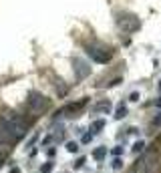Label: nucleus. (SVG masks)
<instances>
[{
    "mask_svg": "<svg viewBox=\"0 0 161 173\" xmlns=\"http://www.w3.org/2000/svg\"><path fill=\"white\" fill-rule=\"evenodd\" d=\"M111 153L115 155V157H121V155H123V147H121V145H117V147H115V149H113Z\"/></svg>",
    "mask_w": 161,
    "mask_h": 173,
    "instance_id": "obj_13",
    "label": "nucleus"
},
{
    "mask_svg": "<svg viewBox=\"0 0 161 173\" xmlns=\"http://www.w3.org/2000/svg\"><path fill=\"white\" fill-rule=\"evenodd\" d=\"M129 101L137 103V101H139V93H131V95H129Z\"/></svg>",
    "mask_w": 161,
    "mask_h": 173,
    "instance_id": "obj_14",
    "label": "nucleus"
},
{
    "mask_svg": "<svg viewBox=\"0 0 161 173\" xmlns=\"http://www.w3.org/2000/svg\"><path fill=\"white\" fill-rule=\"evenodd\" d=\"M151 127H161V113H157V117L151 121Z\"/></svg>",
    "mask_w": 161,
    "mask_h": 173,
    "instance_id": "obj_12",
    "label": "nucleus"
},
{
    "mask_svg": "<svg viewBox=\"0 0 161 173\" xmlns=\"http://www.w3.org/2000/svg\"><path fill=\"white\" fill-rule=\"evenodd\" d=\"M123 167V159L121 157H115L111 161V169H115V171H117V169H121Z\"/></svg>",
    "mask_w": 161,
    "mask_h": 173,
    "instance_id": "obj_9",
    "label": "nucleus"
},
{
    "mask_svg": "<svg viewBox=\"0 0 161 173\" xmlns=\"http://www.w3.org/2000/svg\"><path fill=\"white\" fill-rule=\"evenodd\" d=\"M105 155H107V149H105V147H99V149L93 151V157L97 159V161H103V159H105Z\"/></svg>",
    "mask_w": 161,
    "mask_h": 173,
    "instance_id": "obj_7",
    "label": "nucleus"
},
{
    "mask_svg": "<svg viewBox=\"0 0 161 173\" xmlns=\"http://www.w3.org/2000/svg\"><path fill=\"white\" fill-rule=\"evenodd\" d=\"M155 105H157V107H161V97H159V101H157V103H155Z\"/></svg>",
    "mask_w": 161,
    "mask_h": 173,
    "instance_id": "obj_17",
    "label": "nucleus"
},
{
    "mask_svg": "<svg viewBox=\"0 0 161 173\" xmlns=\"http://www.w3.org/2000/svg\"><path fill=\"white\" fill-rule=\"evenodd\" d=\"M0 129H2L4 135H8L10 139H20L26 133V123L16 113H4L0 117Z\"/></svg>",
    "mask_w": 161,
    "mask_h": 173,
    "instance_id": "obj_1",
    "label": "nucleus"
},
{
    "mask_svg": "<svg viewBox=\"0 0 161 173\" xmlns=\"http://www.w3.org/2000/svg\"><path fill=\"white\" fill-rule=\"evenodd\" d=\"M91 141H93V133H91V131H89V133H85L83 137H81V143H85V145L91 143Z\"/></svg>",
    "mask_w": 161,
    "mask_h": 173,
    "instance_id": "obj_11",
    "label": "nucleus"
},
{
    "mask_svg": "<svg viewBox=\"0 0 161 173\" xmlns=\"http://www.w3.org/2000/svg\"><path fill=\"white\" fill-rule=\"evenodd\" d=\"M157 169H159V163H157L155 153H147L139 159V163L135 165L133 173H157Z\"/></svg>",
    "mask_w": 161,
    "mask_h": 173,
    "instance_id": "obj_2",
    "label": "nucleus"
},
{
    "mask_svg": "<svg viewBox=\"0 0 161 173\" xmlns=\"http://www.w3.org/2000/svg\"><path fill=\"white\" fill-rule=\"evenodd\" d=\"M46 105H49V99L44 95H40V93H30L28 95V107L34 111V113H40V111L46 109Z\"/></svg>",
    "mask_w": 161,
    "mask_h": 173,
    "instance_id": "obj_3",
    "label": "nucleus"
},
{
    "mask_svg": "<svg viewBox=\"0 0 161 173\" xmlns=\"http://www.w3.org/2000/svg\"><path fill=\"white\" fill-rule=\"evenodd\" d=\"M159 91H161V81H159Z\"/></svg>",
    "mask_w": 161,
    "mask_h": 173,
    "instance_id": "obj_18",
    "label": "nucleus"
},
{
    "mask_svg": "<svg viewBox=\"0 0 161 173\" xmlns=\"http://www.w3.org/2000/svg\"><path fill=\"white\" fill-rule=\"evenodd\" d=\"M103 129H105V119H99V121H95L93 125H91V133H93V135L101 133Z\"/></svg>",
    "mask_w": 161,
    "mask_h": 173,
    "instance_id": "obj_6",
    "label": "nucleus"
},
{
    "mask_svg": "<svg viewBox=\"0 0 161 173\" xmlns=\"http://www.w3.org/2000/svg\"><path fill=\"white\" fill-rule=\"evenodd\" d=\"M75 64H77V67H75V71H77L79 77H87V75H89V67H87V63H81L79 58H75Z\"/></svg>",
    "mask_w": 161,
    "mask_h": 173,
    "instance_id": "obj_4",
    "label": "nucleus"
},
{
    "mask_svg": "<svg viewBox=\"0 0 161 173\" xmlns=\"http://www.w3.org/2000/svg\"><path fill=\"white\" fill-rule=\"evenodd\" d=\"M143 149H145V141H137V143H133L131 153H133V155H137V153H141Z\"/></svg>",
    "mask_w": 161,
    "mask_h": 173,
    "instance_id": "obj_8",
    "label": "nucleus"
},
{
    "mask_svg": "<svg viewBox=\"0 0 161 173\" xmlns=\"http://www.w3.org/2000/svg\"><path fill=\"white\" fill-rule=\"evenodd\" d=\"M67 151H68V153H77V151H79V143H75V141L67 143Z\"/></svg>",
    "mask_w": 161,
    "mask_h": 173,
    "instance_id": "obj_10",
    "label": "nucleus"
},
{
    "mask_svg": "<svg viewBox=\"0 0 161 173\" xmlns=\"http://www.w3.org/2000/svg\"><path fill=\"white\" fill-rule=\"evenodd\" d=\"M50 169H53V163H49V165H44V167H42V173H46V171H50Z\"/></svg>",
    "mask_w": 161,
    "mask_h": 173,
    "instance_id": "obj_16",
    "label": "nucleus"
},
{
    "mask_svg": "<svg viewBox=\"0 0 161 173\" xmlns=\"http://www.w3.org/2000/svg\"><path fill=\"white\" fill-rule=\"evenodd\" d=\"M127 113H129V109H127V105H119L117 109H115V119H125L127 117Z\"/></svg>",
    "mask_w": 161,
    "mask_h": 173,
    "instance_id": "obj_5",
    "label": "nucleus"
},
{
    "mask_svg": "<svg viewBox=\"0 0 161 173\" xmlns=\"http://www.w3.org/2000/svg\"><path fill=\"white\" fill-rule=\"evenodd\" d=\"M85 161H87V159H85V157H81V159L77 161V163H75V167H83V163H85Z\"/></svg>",
    "mask_w": 161,
    "mask_h": 173,
    "instance_id": "obj_15",
    "label": "nucleus"
}]
</instances>
